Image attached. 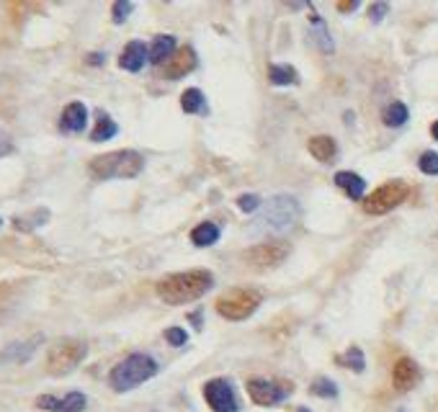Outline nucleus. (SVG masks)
Segmentation results:
<instances>
[{
    "mask_svg": "<svg viewBox=\"0 0 438 412\" xmlns=\"http://www.w3.org/2000/svg\"><path fill=\"white\" fill-rule=\"evenodd\" d=\"M215 286V276L209 271H183V274L166 276L157 284V296L166 305H186L196 302Z\"/></svg>",
    "mask_w": 438,
    "mask_h": 412,
    "instance_id": "obj_1",
    "label": "nucleus"
},
{
    "mask_svg": "<svg viewBox=\"0 0 438 412\" xmlns=\"http://www.w3.org/2000/svg\"><path fill=\"white\" fill-rule=\"evenodd\" d=\"M145 167V160L135 150H117L90 160V176L96 181H111V178H137Z\"/></svg>",
    "mask_w": 438,
    "mask_h": 412,
    "instance_id": "obj_2",
    "label": "nucleus"
},
{
    "mask_svg": "<svg viewBox=\"0 0 438 412\" xmlns=\"http://www.w3.org/2000/svg\"><path fill=\"white\" fill-rule=\"evenodd\" d=\"M155 373H157V363L152 356L132 353L111 369L108 382H111V387H114L117 392H129V389H135L139 384H145L147 379H152Z\"/></svg>",
    "mask_w": 438,
    "mask_h": 412,
    "instance_id": "obj_3",
    "label": "nucleus"
},
{
    "mask_svg": "<svg viewBox=\"0 0 438 412\" xmlns=\"http://www.w3.org/2000/svg\"><path fill=\"white\" fill-rule=\"evenodd\" d=\"M88 356V345L83 340H75V338H65L49 348L47 356V371L52 376H65V373L75 371L83 358Z\"/></svg>",
    "mask_w": 438,
    "mask_h": 412,
    "instance_id": "obj_4",
    "label": "nucleus"
},
{
    "mask_svg": "<svg viewBox=\"0 0 438 412\" xmlns=\"http://www.w3.org/2000/svg\"><path fill=\"white\" fill-rule=\"evenodd\" d=\"M261 299L263 296L253 289H232L217 299V312L222 314L224 320L240 322V320H248L261 307Z\"/></svg>",
    "mask_w": 438,
    "mask_h": 412,
    "instance_id": "obj_5",
    "label": "nucleus"
},
{
    "mask_svg": "<svg viewBox=\"0 0 438 412\" xmlns=\"http://www.w3.org/2000/svg\"><path fill=\"white\" fill-rule=\"evenodd\" d=\"M408 194H410L408 183L390 181V183L377 188L371 196L364 198V212H366V214H387L392 209H397V206L408 198Z\"/></svg>",
    "mask_w": 438,
    "mask_h": 412,
    "instance_id": "obj_6",
    "label": "nucleus"
},
{
    "mask_svg": "<svg viewBox=\"0 0 438 412\" xmlns=\"http://www.w3.org/2000/svg\"><path fill=\"white\" fill-rule=\"evenodd\" d=\"M289 256V245L286 243H263V245H255L250 250H245V263L250 268H273L286 260Z\"/></svg>",
    "mask_w": 438,
    "mask_h": 412,
    "instance_id": "obj_7",
    "label": "nucleus"
},
{
    "mask_svg": "<svg viewBox=\"0 0 438 412\" xmlns=\"http://www.w3.org/2000/svg\"><path fill=\"white\" fill-rule=\"evenodd\" d=\"M297 219V198L273 196L266 206V225L271 229H289Z\"/></svg>",
    "mask_w": 438,
    "mask_h": 412,
    "instance_id": "obj_8",
    "label": "nucleus"
},
{
    "mask_svg": "<svg viewBox=\"0 0 438 412\" xmlns=\"http://www.w3.org/2000/svg\"><path fill=\"white\" fill-rule=\"evenodd\" d=\"M248 394L255 404L261 407H271V404H279L289 397V387H283L279 382H271V379H250L248 382Z\"/></svg>",
    "mask_w": 438,
    "mask_h": 412,
    "instance_id": "obj_9",
    "label": "nucleus"
},
{
    "mask_svg": "<svg viewBox=\"0 0 438 412\" xmlns=\"http://www.w3.org/2000/svg\"><path fill=\"white\" fill-rule=\"evenodd\" d=\"M204 397H206V402H209V407L215 412H237L240 410L232 387L224 382V379H212V382H206Z\"/></svg>",
    "mask_w": 438,
    "mask_h": 412,
    "instance_id": "obj_10",
    "label": "nucleus"
},
{
    "mask_svg": "<svg viewBox=\"0 0 438 412\" xmlns=\"http://www.w3.org/2000/svg\"><path fill=\"white\" fill-rule=\"evenodd\" d=\"M420 382V369L412 358H399L392 369V384L397 392H410Z\"/></svg>",
    "mask_w": 438,
    "mask_h": 412,
    "instance_id": "obj_11",
    "label": "nucleus"
},
{
    "mask_svg": "<svg viewBox=\"0 0 438 412\" xmlns=\"http://www.w3.org/2000/svg\"><path fill=\"white\" fill-rule=\"evenodd\" d=\"M88 124V108L86 103H80V101H72L65 106L62 111V119H59V129L62 132H68V134H78L83 132Z\"/></svg>",
    "mask_w": 438,
    "mask_h": 412,
    "instance_id": "obj_12",
    "label": "nucleus"
},
{
    "mask_svg": "<svg viewBox=\"0 0 438 412\" xmlns=\"http://www.w3.org/2000/svg\"><path fill=\"white\" fill-rule=\"evenodd\" d=\"M150 62V50H147L142 41H129L121 57H119V68L127 70V72H139Z\"/></svg>",
    "mask_w": 438,
    "mask_h": 412,
    "instance_id": "obj_13",
    "label": "nucleus"
},
{
    "mask_svg": "<svg viewBox=\"0 0 438 412\" xmlns=\"http://www.w3.org/2000/svg\"><path fill=\"white\" fill-rule=\"evenodd\" d=\"M194 68H196V52L191 50V47H181V50L173 54V59L168 62L166 78H170V80L183 78V75H188Z\"/></svg>",
    "mask_w": 438,
    "mask_h": 412,
    "instance_id": "obj_14",
    "label": "nucleus"
},
{
    "mask_svg": "<svg viewBox=\"0 0 438 412\" xmlns=\"http://www.w3.org/2000/svg\"><path fill=\"white\" fill-rule=\"evenodd\" d=\"M310 155L320 163H332L335 155H338V145L335 139L328 137V134H320V137H312L310 139Z\"/></svg>",
    "mask_w": 438,
    "mask_h": 412,
    "instance_id": "obj_15",
    "label": "nucleus"
},
{
    "mask_svg": "<svg viewBox=\"0 0 438 412\" xmlns=\"http://www.w3.org/2000/svg\"><path fill=\"white\" fill-rule=\"evenodd\" d=\"M335 186L343 188L348 198L359 201V198L364 196V188H366V183H364V178L356 176V173H350V170H343V173H338V176H335Z\"/></svg>",
    "mask_w": 438,
    "mask_h": 412,
    "instance_id": "obj_16",
    "label": "nucleus"
},
{
    "mask_svg": "<svg viewBox=\"0 0 438 412\" xmlns=\"http://www.w3.org/2000/svg\"><path fill=\"white\" fill-rule=\"evenodd\" d=\"M173 50H175V39H173V37L160 34V37H155V39H152V47H150V62H152V65L166 62L168 57H173Z\"/></svg>",
    "mask_w": 438,
    "mask_h": 412,
    "instance_id": "obj_17",
    "label": "nucleus"
},
{
    "mask_svg": "<svg viewBox=\"0 0 438 412\" xmlns=\"http://www.w3.org/2000/svg\"><path fill=\"white\" fill-rule=\"evenodd\" d=\"M37 343H41V338H34L31 343H13V345H8V348L0 353V361H19V363L29 361L31 353H34V345H37Z\"/></svg>",
    "mask_w": 438,
    "mask_h": 412,
    "instance_id": "obj_18",
    "label": "nucleus"
},
{
    "mask_svg": "<svg viewBox=\"0 0 438 412\" xmlns=\"http://www.w3.org/2000/svg\"><path fill=\"white\" fill-rule=\"evenodd\" d=\"M217 240H219V227L212 225V222H204V225H199L191 232V243H194L196 247H209L215 245Z\"/></svg>",
    "mask_w": 438,
    "mask_h": 412,
    "instance_id": "obj_19",
    "label": "nucleus"
},
{
    "mask_svg": "<svg viewBox=\"0 0 438 412\" xmlns=\"http://www.w3.org/2000/svg\"><path fill=\"white\" fill-rule=\"evenodd\" d=\"M181 108H183L186 114H206L204 93L199 88H188L183 96H181Z\"/></svg>",
    "mask_w": 438,
    "mask_h": 412,
    "instance_id": "obj_20",
    "label": "nucleus"
},
{
    "mask_svg": "<svg viewBox=\"0 0 438 412\" xmlns=\"http://www.w3.org/2000/svg\"><path fill=\"white\" fill-rule=\"evenodd\" d=\"M408 116H410V111H408V106H405L402 101H395V103H390V106L384 108V114H381L384 124H387V127H392V129L402 127V124L408 121Z\"/></svg>",
    "mask_w": 438,
    "mask_h": 412,
    "instance_id": "obj_21",
    "label": "nucleus"
},
{
    "mask_svg": "<svg viewBox=\"0 0 438 412\" xmlns=\"http://www.w3.org/2000/svg\"><path fill=\"white\" fill-rule=\"evenodd\" d=\"M117 124L111 121V116H106V114H98V121H96V129L90 132V139L93 142H106V139L117 137Z\"/></svg>",
    "mask_w": 438,
    "mask_h": 412,
    "instance_id": "obj_22",
    "label": "nucleus"
},
{
    "mask_svg": "<svg viewBox=\"0 0 438 412\" xmlns=\"http://www.w3.org/2000/svg\"><path fill=\"white\" fill-rule=\"evenodd\" d=\"M47 219H49L47 209H37V212H31V214L16 216L13 225H16V229H23V232H26V229H37V227H41Z\"/></svg>",
    "mask_w": 438,
    "mask_h": 412,
    "instance_id": "obj_23",
    "label": "nucleus"
},
{
    "mask_svg": "<svg viewBox=\"0 0 438 412\" xmlns=\"http://www.w3.org/2000/svg\"><path fill=\"white\" fill-rule=\"evenodd\" d=\"M268 78H271L273 85H292L294 80H297V72L289 65H273L268 70Z\"/></svg>",
    "mask_w": 438,
    "mask_h": 412,
    "instance_id": "obj_24",
    "label": "nucleus"
},
{
    "mask_svg": "<svg viewBox=\"0 0 438 412\" xmlns=\"http://www.w3.org/2000/svg\"><path fill=\"white\" fill-rule=\"evenodd\" d=\"M338 363L346 366V369H350V371H364V369H366V361H364L361 348H348V351L338 358Z\"/></svg>",
    "mask_w": 438,
    "mask_h": 412,
    "instance_id": "obj_25",
    "label": "nucleus"
},
{
    "mask_svg": "<svg viewBox=\"0 0 438 412\" xmlns=\"http://www.w3.org/2000/svg\"><path fill=\"white\" fill-rule=\"evenodd\" d=\"M86 394L83 392H70L68 397H62V402H59V412H83L86 410Z\"/></svg>",
    "mask_w": 438,
    "mask_h": 412,
    "instance_id": "obj_26",
    "label": "nucleus"
},
{
    "mask_svg": "<svg viewBox=\"0 0 438 412\" xmlns=\"http://www.w3.org/2000/svg\"><path fill=\"white\" fill-rule=\"evenodd\" d=\"M312 394L325 397V400H332V397H338V387H335L330 379H317V382L312 384Z\"/></svg>",
    "mask_w": 438,
    "mask_h": 412,
    "instance_id": "obj_27",
    "label": "nucleus"
},
{
    "mask_svg": "<svg viewBox=\"0 0 438 412\" xmlns=\"http://www.w3.org/2000/svg\"><path fill=\"white\" fill-rule=\"evenodd\" d=\"M135 10V3H129V0H117L114 6H111V16H114V23H124L129 19V13Z\"/></svg>",
    "mask_w": 438,
    "mask_h": 412,
    "instance_id": "obj_28",
    "label": "nucleus"
},
{
    "mask_svg": "<svg viewBox=\"0 0 438 412\" xmlns=\"http://www.w3.org/2000/svg\"><path fill=\"white\" fill-rule=\"evenodd\" d=\"M418 167L426 176H438V152H423L418 160Z\"/></svg>",
    "mask_w": 438,
    "mask_h": 412,
    "instance_id": "obj_29",
    "label": "nucleus"
},
{
    "mask_svg": "<svg viewBox=\"0 0 438 412\" xmlns=\"http://www.w3.org/2000/svg\"><path fill=\"white\" fill-rule=\"evenodd\" d=\"M166 340L170 345H175V348H181V345H186L188 335H186L181 327H168V330H166Z\"/></svg>",
    "mask_w": 438,
    "mask_h": 412,
    "instance_id": "obj_30",
    "label": "nucleus"
},
{
    "mask_svg": "<svg viewBox=\"0 0 438 412\" xmlns=\"http://www.w3.org/2000/svg\"><path fill=\"white\" fill-rule=\"evenodd\" d=\"M237 206L243 209L245 214H250V212H255V209L261 206V198L255 196V194H243V196L237 198Z\"/></svg>",
    "mask_w": 438,
    "mask_h": 412,
    "instance_id": "obj_31",
    "label": "nucleus"
},
{
    "mask_svg": "<svg viewBox=\"0 0 438 412\" xmlns=\"http://www.w3.org/2000/svg\"><path fill=\"white\" fill-rule=\"evenodd\" d=\"M387 10H390V3H371L369 6V19L374 23H379L384 16H387Z\"/></svg>",
    "mask_w": 438,
    "mask_h": 412,
    "instance_id": "obj_32",
    "label": "nucleus"
},
{
    "mask_svg": "<svg viewBox=\"0 0 438 412\" xmlns=\"http://www.w3.org/2000/svg\"><path fill=\"white\" fill-rule=\"evenodd\" d=\"M59 402H62V400H57V397H52V394H44V397H39V400H37V407H39V410L59 412Z\"/></svg>",
    "mask_w": 438,
    "mask_h": 412,
    "instance_id": "obj_33",
    "label": "nucleus"
},
{
    "mask_svg": "<svg viewBox=\"0 0 438 412\" xmlns=\"http://www.w3.org/2000/svg\"><path fill=\"white\" fill-rule=\"evenodd\" d=\"M13 152V142H10V137L6 134V132H0V157H6Z\"/></svg>",
    "mask_w": 438,
    "mask_h": 412,
    "instance_id": "obj_34",
    "label": "nucleus"
},
{
    "mask_svg": "<svg viewBox=\"0 0 438 412\" xmlns=\"http://www.w3.org/2000/svg\"><path fill=\"white\" fill-rule=\"evenodd\" d=\"M356 8H359V0H350V3H338V10H341V13H353Z\"/></svg>",
    "mask_w": 438,
    "mask_h": 412,
    "instance_id": "obj_35",
    "label": "nucleus"
},
{
    "mask_svg": "<svg viewBox=\"0 0 438 412\" xmlns=\"http://www.w3.org/2000/svg\"><path fill=\"white\" fill-rule=\"evenodd\" d=\"M88 62H90V65H101V62H103V54H90Z\"/></svg>",
    "mask_w": 438,
    "mask_h": 412,
    "instance_id": "obj_36",
    "label": "nucleus"
},
{
    "mask_svg": "<svg viewBox=\"0 0 438 412\" xmlns=\"http://www.w3.org/2000/svg\"><path fill=\"white\" fill-rule=\"evenodd\" d=\"M430 134H433V139H438V121L433 124V127H430Z\"/></svg>",
    "mask_w": 438,
    "mask_h": 412,
    "instance_id": "obj_37",
    "label": "nucleus"
},
{
    "mask_svg": "<svg viewBox=\"0 0 438 412\" xmlns=\"http://www.w3.org/2000/svg\"><path fill=\"white\" fill-rule=\"evenodd\" d=\"M297 412H310V410H307V407H299V410H297Z\"/></svg>",
    "mask_w": 438,
    "mask_h": 412,
    "instance_id": "obj_38",
    "label": "nucleus"
},
{
    "mask_svg": "<svg viewBox=\"0 0 438 412\" xmlns=\"http://www.w3.org/2000/svg\"><path fill=\"white\" fill-rule=\"evenodd\" d=\"M0 225H3V222H0Z\"/></svg>",
    "mask_w": 438,
    "mask_h": 412,
    "instance_id": "obj_39",
    "label": "nucleus"
}]
</instances>
